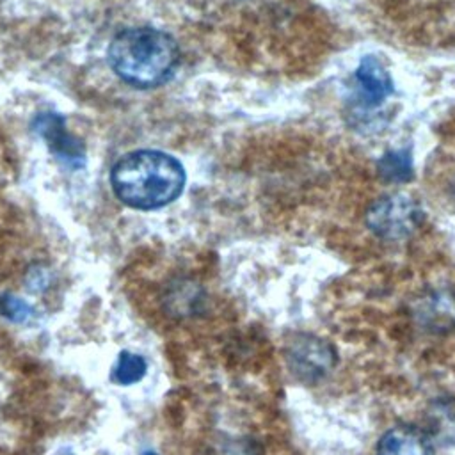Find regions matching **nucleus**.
I'll use <instances>...</instances> for the list:
<instances>
[{
	"label": "nucleus",
	"instance_id": "14",
	"mask_svg": "<svg viewBox=\"0 0 455 455\" xmlns=\"http://www.w3.org/2000/svg\"><path fill=\"white\" fill-rule=\"evenodd\" d=\"M144 455H158V453H155V451H146Z\"/></svg>",
	"mask_w": 455,
	"mask_h": 455
},
{
	"label": "nucleus",
	"instance_id": "12",
	"mask_svg": "<svg viewBox=\"0 0 455 455\" xmlns=\"http://www.w3.org/2000/svg\"><path fill=\"white\" fill-rule=\"evenodd\" d=\"M0 315L9 318L11 322L25 323L27 320H30L34 311L25 300L14 295H0Z\"/></svg>",
	"mask_w": 455,
	"mask_h": 455
},
{
	"label": "nucleus",
	"instance_id": "8",
	"mask_svg": "<svg viewBox=\"0 0 455 455\" xmlns=\"http://www.w3.org/2000/svg\"><path fill=\"white\" fill-rule=\"evenodd\" d=\"M377 455H434V441L425 430L400 423L382 434Z\"/></svg>",
	"mask_w": 455,
	"mask_h": 455
},
{
	"label": "nucleus",
	"instance_id": "4",
	"mask_svg": "<svg viewBox=\"0 0 455 455\" xmlns=\"http://www.w3.org/2000/svg\"><path fill=\"white\" fill-rule=\"evenodd\" d=\"M284 359L297 380L316 384L336 368L338 352L327 339L316 334L299 332L286 343Z\"/></svg>",
	"mask_w": 455,
	"mask_h": 455
},
{
	"label": "nucleus",
	"instance_id": "13",
	"mask_svg": "<svg viewBox=\"0 0 455 455\" xmlns=\"http://www.w3.org/2000/svg\"><path fill=\"white\" fill-rule=\"evenodd\" d=\"M451 197H453V203H455V181H453V185H451Z\"/></svg>",
	"mask_w": 455,
	"mask_h": 455
},
{
	"label": "nucleus",
	"instance_id": "7",
	"mask_svg": "<svg viewBox=\"0 0 455 455\" xmlns=\"http://www.w3.org/2000/svg\"><path fill=\"white\" fill-rule=\"evenodd\" d=\"M354 78L357 94L364 107H377L393 92V80L389 71L373 55L361 59Z\"/></svg>",
	"mask_w": 455,
	"mask_h": 455
},
{
	"label": "nucleus",
	"instance_id": "11",
	"mask_svg": "<svg viewBox=\"0 0 455 455\" xmlns=\"http://www.w3.org/2000/svg\"><path fill=\"white\" fill-rule=\"evenodd\" d=\"M146 370H148V364H146V359L142 355L123 350L117 357L112 377L117 384L130 386V384L139 382L146 375Z\"/></svg>",
	"mask_w": 455,
	"mask_h": 455
},
{
	"label": "nucleus",
	"instance_id": "9",
	"mask_svg": "<svg viewBox=\"0 0 455 455\" xmlns=\"http://www.w3.org/2000/svg\"><path fill=\"white\" fill-rule=\"evenodd\" d=\"M427 434L432 441L451 446L455 444V402L450 398L434 400L425 414Z\"/></svg>",
	"mask_w": 455,
	"mask_h": 455
},
{
	"label": "nucleus",
	"instance_id": "2",
	"mask_svg": "<svg viewBox=\"0 0 455 455\" xmlns=\"http://www.w3.org/2000/svg\"><path fill=\"white\" fill-rule=\"evenodd\" d=\"M176 41L153 27H132L117 32L107 50L112 71L130 85L156 87L167 82L178 64Z\"/></svg>",
	"mask_w": 455,
	"mask_h": 455
},
{
	"label": "nucleus",
	"instance_id": "6",
	"mask_svg": "<svg viewBox=\"0 0 455 455\" xmlns=\"http://www.w3.org/2000/svg\"><path fill=\"white\" fill-rule=\"evenodd\" d=\"M418 323L434 334L455 331V290L443 288L428 291L414 307Z\"/></svg>",
	"mask_w": 455,
	"mask_h": 455
},
{
	"label": "nucleus",
	"instance_id": "10",
	"mask_svg": "<svg viewBox=\"0 0 455 455\" xmlns=\"http://www.w3.org/2000/svg\"><path fill=\"white\" fill-rule=\"evenodd\" d=\"M379 176L387 183H405L412 178V156L409 149H389L377 162Z\"/></svg>",
	"mask_w": 455,
	"mask_h": 455
},
{
	"label": "nucleus",
	"instance_id": "5",
	"mask_svg": "<svg viewBox=\"0 0 455 455\" xmlns=\"http://www.w3.org/2000/svg\"><path fill=\"white\" fill-rule=\"evenodd\" d=\"M36 132L43 137L48 149L69 169H80L85 164L84 144L68 132L62 116L55 112H41L34 119Z\"/></svg>",
	"mask_w": 455,
	"mask_h": 455
},
{
	"label": "nucleus",
	"instance_id": "1",
	"mask_svg": "<svg viewBox=\"0 0 455 455\" xmlns=\"http://www.w3.org/2000/svg\"><path fill=\"white\" fill-rule=\"evenodd\" d=\"M187 174L180 160L156 149L123 155L110 171L116 197L135 210L162 208L183 192Z\"/></svg>",
	"mask_w": 455,
	"mask_h": 455
},
{
	"label": "nucleus",
	"instance_id": "3",
	"mask_svg": "<svg viewBox=\"0 0 455 455\" xmlns=\"http://www.w3.org/2000/svg\"><path fill=\"white\" fill-rule=\"evenodd\" d=\"M425 219L416 199L407 194H387L375 199L366 212L368 229L382 240H403L411 236Z\"/></svg>",
	"mask_w": 455,
	"mask_h": 455
}]
</instances>
